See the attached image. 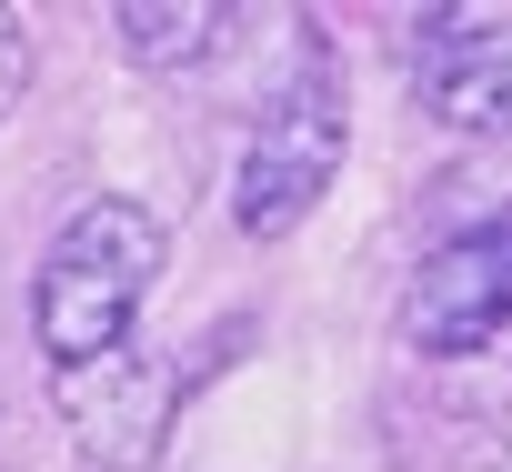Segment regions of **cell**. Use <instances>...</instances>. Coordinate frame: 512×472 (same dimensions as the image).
<instances>
[{
	"label": "cell",
	"instance_id": "7",
	"mask_svg": "<svg viewBox=\"0 0 512 472\" xmlns=\"http://www.w3.org/2000/svg\"><path fill=\"white\" fill-rule=\"evenodd\" d=\"M21 91H31V31H21V11H0V121H11Z\"/></svg>",
	"mask_w": 512,
	"mask_h": 472
},
{
	"label": "cell",
	"instance_id": "3",
	"mask_svg": "<svg viewBox=\"0 0 512 472\" xmlns=\"http://www.w3.org/2000/svg\"><path fill=\"white\" fill-rule=\"evenodd\" d=\"M51 402H61L81 462H101V472H151L161 442H171V412H181L171 362L141 352V342H121V352H101V362H61V372H51Z\"/></svg>",
	"mask_w": 512,
	"mask_h": 472
},
{
	"label": "cell",
	"instance_id": "1",
	"mask_svg": "<svg viewBox=\"0 0 512 472\" xmlns=\"http://www.w3.org/2000/svg\"><path fill=\"white\" fill-rule=\"evenodd\" d=\"M161 252H171L161 211H141L121 191H101V201H81L61 221V242H51V262L31 282V332H41L51 372L61 362H101V352L131 342V312L151 302Z\"/></svg>",
	"mask_w": 512,
	"mask_h": 472
},
{
	"label": "cell",
	"instance_id": "2",
	"mask_svg": "<svg viewBox=\"0 0 512 472\" xmlns=\"http://www.w3.org/2000/svg\"><path fill=\"white\" fill-rule=\"evenodd\" d=\"M342 151H352V111H342L332 51L312 41V51H302V71L282 81V101L262 111L251 151H241V191H231L241 231H251V242H282V231H292V221L342 181Z\"/></svg>",
	"mask_w": 512,
	"mask_h": 472
},
{
	"label": "cell",
	"instance_id": "4",
	"mask_svg": "<svg viewBox=\"0 0 512 472\" xmlns=\"http://www.w3.org/2000/svg\"><path fill=\"white\" fill-rule=\"evenodd\" d=\"M422 111L452 131H512V0H442L412 21Z\"/></svg>",
	"mask_w": 512,
	"mask_h": 472
},
{
	"label": "cell",
	"instance_id": "6",
	"mask_svg": "<svg viewBox=\"0 0 512 472\" xmlns=\"http://www.w3.org/2000/svg\"><path fill=\"white\" fill-rule=\"evenodd\" d=\"M111 31H121V51L141 71H191V61H211L241 31V11H231V0H121Z\"/></svg>",
	"mask_w": 512,
	"mask_h": 472
},
{
	"label": "cell",
	"instance_id": "5",
	"mask_svg": "<svg viewBox=\"0 0 512 472\" xmlns=\"http://www.w3.org/2000/svg\"><path fill=\"white\" fill-rule=\"evenodd\" d=\"M512 322V221H472L442 252H422L402 292V342L412 352H482Z\"/></svg>",
	"mask_w": 512,
	"mask_h": 472
}]
</instances>
